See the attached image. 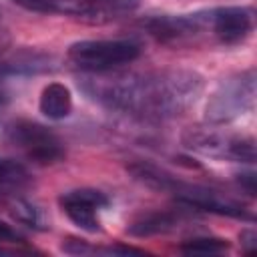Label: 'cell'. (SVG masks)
<instances>
[{"label": "cell", "mask_w": 257, "mask_h": 257, "mask_svg": "<svg viewBox=\"0 0 257 257\" xmlns=\"http://www.w3.org/2000/svg\"><path fill=\"white\" fill-rule=\"evenodd\" d=\"M84 90L100 104L139 118H173L195 104L203 76L185 68L94 78Z\"/></svg>", "instance_id": "6da1fadb"}, {"label": "cell", "mask_w": 257, "mask_h": 257, "mask_svg": "<svg viewBox=\"0 0 257 257\" xmlns=\"http://www.w3.org/2000/svg\"><path fill=\"white\" fill-rule=\"evenodd\" d=\"M131 173L137 179H141L143 183H147L149 187L171 193L177 201H181L187 207L217 213V215L237 217V219H253V215L243 205L225 197L223 193H219L215 189H209V187H203V185L181 181L175 175H169L167 171H161L153 165H147V163L131 165Z\"/></svg>", "instance_id": "7a4b0ae2"}, {"label": "cell", "mask_w": 257, "mask_h": 257, "mask_svg": "<svg viewBox=\"0 0 257 257\" xmlns=\"http://www.w3.org/2000/svg\"><path fill=\"white\" fill-rule=\"evenodd\" d=\"M141 56V46L128 38L80 40L68 48V60L86 72H108Z\"/></svg>", "instance_id": "3957f363"}, {"label": "cell", "mask_w": 257, "mask_h": 257, "mask_svg": "<svg viewBox=\"0 0 257 257\" xmlns=\"http://www.w3.org/2000/svg\"><path fill=\"white\" fill-rule=\"evenodd\" d=\"M253 102H255V72L245 70L225 78L213 90L205 108V118L211 124H223L251 110Z\"/></svg>", "instance_id": "277c9868"}, {"label": "cell", "mask_w": 257, "mask_h": 257, "mask_svg": "<svg viewBox=\"0 0 257 257\" xmlns=\"http://www.w3.org/2000/svg\"><path fill=\"white\" fill-rule=\"evenodd\" d=\"M18 6L44 12L82 18L88 22H108L124 16L137 6V0H14Z\"/></svg>", "instance_id": "5b68a950"}, {"label": "cell", "mask_w": 257, "mask_h": 257, "mask_svg": "<svg viewBox=\"0 0 257 257\" xmlns=\"http://www.w3.org/2000/svg\"><path fill=\"white\" fill-rule=\"evenodd\" d=\"M183 145L203 157L227 159L235 163H255V141L245 135H229L213 128H189Z\"/></svg>", "instance_id": "8992f818"}, {"label": "cell", "mask_w": 257, "mask_h": 257, "mask_svg": "<svg viewBox=\"0 0 257 257\" xmlns=\"http://www.w3.org/2000/svg\"><path fill=\"white\" fill-rule=\"evenodd\" d=\"M6 133L10 143L38 165H52L64 157L62 141L44 124L34 120H16Z\"/></svg>", "instance_id": "52a82bcc"}, {"label": "cell", "mask_w": 257, "mask_h": 257, "mask_svg": "<svg viewBox=\"0 0 257 257\" xmlns=\"http://www.w3.org/2000/svg\"><path fill=\"white\" fill-rule=\"evenodd\" d=\"M62 211L66 213V217L80 227L82 231L88 233H96L100 229L96 211L108 205V199L104 193L96 191V189H74L68 191L64 195H60L58 199Z\"/></svg>", "instance_id": "ba28073f"}, {"label": "cell", "mask_w": 257, "mask_h": 257, "mask_svg": "<svg viewBox=\"0 0 257 257\" xmlns=\"http://www.w3.org/2000/svg\"><path fill=\"white\" fill-rule=\"evenodd\" d=\"M213 34L223 44H239L253 30V14L243 6H225L209 14Z\"/></svg>", "instance_id": "9c48e42d"}, {"label": "cell", "mask_w": 257, "mask_h": 257, "mask_svg": "<svg viewBox=\"0 0 257 257\" xmlns=\"http://www.w3.org/2000/svg\"><path fill=\"white\" fill-rule=\"evenodd\" d=\"M203 18L199 14H185V16H157L145 22L149 34H153L161 42H185L191 40L201 30Z\"/></svg>", "instance_id": "30bf717a"}, {"label": "cell", "mask_w": 257, "mask_h": 257, "mask_svg": "<svg viewBox=\"0 0 257 257\" xmlns=\"http://www.w3.org/2000/svg\"><path fill=\"white\" fill-rule=\"evenodd\" d=\"M40 112L50 120H62L72 112V94L62 82H50L42 88L38 100Z\"/></svg>", "instance_id": "8fae6325"}, {"label": "cell", "mask_w": 257, "mask_h": 257, "mask_svg": "<svg viewBox=\"0 0 257 257\" xmlns=\"http://www.w3.org/2000/svg\"><path fill=\"white\" fill-rule=\"evenodd\" d=\"M181 223V217L171 211H151L141 215L128 225V235L133 237H151L159 233H169Z\"/></svg>", "instance_id": "7c38bea8"}, {"label": "cell", "mask_w": 257, "mask_h": 257, "mask_svg": "<svg viewBox=\"0 0 257 257\" xmlns=\"http://www.w3.org/2000/svg\"><path fill=\"white\" fill-rule=\"evenodd\" d=\"M28 185H30V175L20 163L10 159H0V195L22 191Z\"/></svg>", "instance_id": "4fadbf2b"}, {"label": "cell", "mask_w": 257, "mask_h": 257, "mask_svg": "<svg viewBox=\"0 0 257 257\" xmlns=\"http://www.w3.org/2000/svg\"><path fill=\"white\" fill-rule=\"evenodd\" d=\"M227 249H229V243L217 237H195L181 243V251L187 255H219V253H225Z\"/></svg>", "instance_id": "5bb4252c"}, {"label": "cell", "mask_w": 257, "mask_h": 257, "mask_svg": "<svg viewBox=\"0 0 257 257\" xmlns=\"http://www.w3.org/2000/svg\"><path fill=\"white\" fill-rule=\"evenodd\" d=\"M12 215L20 221V223H26L28 227H36L38 225V215H36V209L24 201H16L14 203V211Z\"/></svg>", "instance_id": "9a60e30c"}, {"label": "cell", "mask_w": 257, "mask_h": 257, "mask_svg": "<svg viewBox=\"0 0 257 257\" xmlns=\"http://www.w3.org/2000/svg\"><path fill=\"white\" fill-rule=\"evenodd\" d=\"M239 177H241V179H239V181H241V187L253 197V195H255V175H253V173H247V175H239Z\"/></svg>", "instance_id": "2e32d148"}, {"label": "cell", "mask_w": 257, "mask_h": 257, "mask_svg": "<svg viewBox=\"0 0 257 257\" xmlns=\"http://www.w3.org/2000/svg\"><path fill=\"white\" fill-rule=\"evenodd\" d=\"M241 243L245 245V251H253V247H255V231L253 229H247V231H243L241 233Z\"/></svg>", "instance_id": "e0dca14e"}, {"label": "cell", "mask_w": 257, "mask_h": 257, "mask_svg": "<svg viewBox=\"0 0 257 257\" xmlns=\"http://www.w3.org/2000/svg\"><path fill=\"white\" fill-rule=\"evenodd\" d=\"M6 44H8V34H6V30L0 28V50H2Z\"/></svg>", "instance_id": "ac0fdd59"}, {"label": "cell", "mask_w": 257, "mask_h": 257, "mask_svg": "<svg viewBox=\"0 0 257 257\" xmlns=\"http://www.w3.org/2000/svg\"><path fill=\"white\" fill-rule=\"evenodd\" d=\"M4 102H6V92H4V90H2V86H0V106H2Z\"/></svg>", "instance_id": "d6986e66"}]
</instances>
